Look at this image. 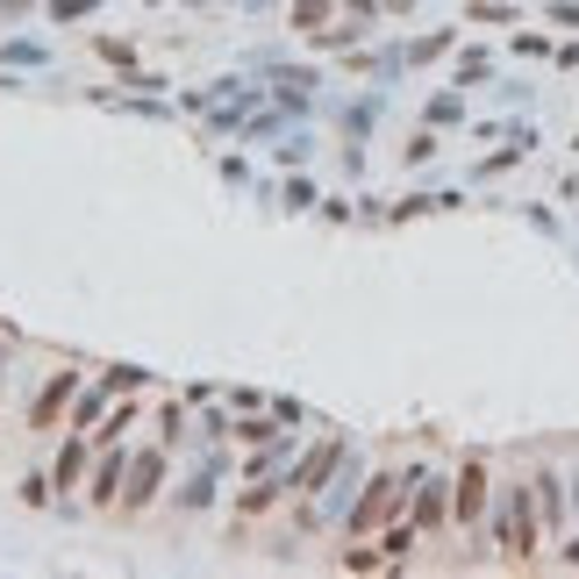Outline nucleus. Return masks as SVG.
Returning a JSON list of instances; mask_svg holds the SVG:
<instances>
[{
	"mask_svg": "<svg viewBox=\"0 0 579 579\" xmlns=\"http://www.w3.org/2000/svg\"><path fill=\"white\" fill-rule=\"evenodd\" d=\"M501 544L515 565L537 558V494L529 487H501Z\"/></svg>",
	"mask_w": 579,
	"mask_h": 579,
	"instance_id": "obj_1",
	"label": "nucleus"
},
{
	"mask_svg": "<svg viewBox=\"0 0 579 579\" xmlns=\"http://www.w3.org/2000/svg\"><path fill=\"white\" fill-rule=\"evenodd\" d=\"M401 487H408V479L379 473L373 487H365V501H358V515H351V529H358V537H365V529H379V523H387L393 508H401Z\"/></svg>",
	"mask_w": 579,
	"mask_h": 579,
	"instance_id": "obj_2",
	"label": "nucleus"
},
{
	"mask_svg": "<svg viewBox=\"0 0 579 579\" xmlns=\"http://www.w3.org/2000/svg\"><path fill=\"white\" fill-rule=\"evenodd\" d=\"M479 508H487V465L465 458L458 487H451V515H458V523H479Z\"/></svg>",
	"mask_w": 579,
	"mask_h": 579,
	"instance_id": "obj_3",
	"label": "nucleus"
},
{
	"mask_svg": "<svg viewBox=\"0 0 579 579\" xmlns=\"http://www.w3.org/2000/svg\"><path fill=\"white\" fill-rule=\"evenodd\" d=\"M408 487H415V529H437L443 515H451V487L429 479V473H408Z\"/></svg>",
	"mask_w": 579,
	"mask_h": 579,
	"instance_id": "obj_4",
	"label": "nucleus"
},
{
	"mask_svg": "<svg viewBox=\"0 0 579 579\" xmlns=\"http://www.w3.org/2000/svg\"><path fill=\"white\" fill-rule=\"evenodd\" d=\"M529 494H537V515H544L551 529L565 523V494H558V479H551V473H537V487H529Z\"/></svg>",
	"mask_w": 579,
	"mask_h": 579,
	"instance_id": "obj_5",
	"label": "nucleus"
},
{
	"mask_svg": "<svg viewBox=\"0 0 579 579\" xmlns=\"http://www.w3.org/2000/svg\"><path fill=\"white\" fill-rule=\"evenodd\" d=\"M408 544H415V529H387V537H379V551H387V565H401V558H408Z\"/></svg>",
	"mask_w": 579,
	"mask_h": 579,
	"instance_id": "obj_6",
	"label": "nucleus"
},
{
	"mask_svg": "<svg viewBox=\"0 0 579 579\" xmlns=\"http://www.w3.org/2000/svg\"><path fill=\"white\" fill-rule=\"evenodd\" d=\"M565 565H579V537H572V544H565Z\"/></svg>",
	"mask_w": 579,
	"mask_h": 579,
	"instance_id": "obj_7",
	"label": "nucleus"
}]
</instances>
